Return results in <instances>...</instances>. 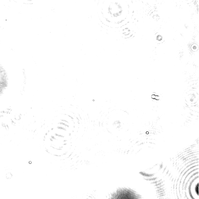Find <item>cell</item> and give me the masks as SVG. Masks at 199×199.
<instances>
[{"label": "cell", "mask_w": 199, "mask_h": 199, "mask_svg": "<svg viewBox=\"0 0 199 199\" xmlns=\"http://www.w3.org/2000/svg\"><path fill=\"white\" fill-rule=\"evenodd\" d=\"M87 199H92V198H91L89 197V198H88Z\"/></svg>", "instance_id": "3"}, {"label": "cell", "mask_w": 199, "mask_h": 199, "mask_svg": "<svg viewBox=\"0 0 199 199\" xmlns=\"http://www.w3.org/2000/svg\"><path fill=\"white\" fill-rule=\"evenodd\" d=\"M117 199H136L134 195L128 191H123L119 195Z\"/></svg>", "instance_id": "1"}, {"label": "cell", "mask_w": 199, "mask_h": 199, "mask_svg": "<svg viewBox=\"0 0 199 199\" xmlns=\"http://www.w3.org/2000/svg\"><path fill=\"white\" fill-rule=\"evenodd\" d=\"M156 95H152L151 98L152 99H155L156 97Z\"/></svg>", "instance_id": "2"}]
</instances>
